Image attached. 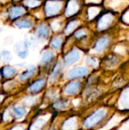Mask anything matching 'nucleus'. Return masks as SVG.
Returning <instances> with one entry per match:
<instances>
[{
  "label": "nucleus",
  "mask_w": 129,
  "mask_h": 130,
  "mask_svg": "<svg viewBox=\"0 0 129 130\" xmlns=\"http://www.w3.org/2000/svg\"><path fill=\"white\" fill-rule=\"evenodd\" d=\"M116 110V107L112 105H102L97 107L83 118L82 128L100 129Z\"/></svg>",
  "instance_id": "obj_1"
},
{
  "label": "nucleus",
  "mask_w": 129,
  "mask_h": 130,
  "mask_svg": "<svg viewBox=\"0 0 129 130\" xmlns=\"http://www.w3.org/2000/svg\"><path fill=\"white\" fill-rule=\"evenodd\" d=\"M120 15L121 14L113 11L104 9L94 21L95 24V32L104 33L113 30L116 27L118 22L120 21Z\"/></svg>",
  "instance_id": "obj_2"
},
{
  "label": "nucleus",
  "mask_w": 129,
  "mask_h": 130,
  "mask_svg": "<svg viewBox=\"0 0 129 130\" xmlns=\"http://www.w3.org/2000/svg\"><path fill=\"white\" fill-rule=\"evenodd\" d=\"M109 31L104 33H98V36L94 39L91 48L87 53L94 54L97 56L106 53L113 45L114 36Z\"/></svg>",
  "instance_id": "obj_3"
},
{
  "label": "nucleus",
  "mask_w": 129,
  "mask_h": 130,
  "mask_svg": "<svg viewBox=\"0 0 129 130\" xmlns=\"http://www.w3.org/2000/svg\"><path fill=\"white\" fill-rule=\"evenodd\" d=\"M86 53V51L79 47L77 44L68 48L66 51L62 53V59L65 67H71L78 63L82 58L84 57Z\"/></svg>",
  "instance_id": "obj_4"
},
{
  "label": "nucleus",
  "mask_w": 129,
  "mask_h": 130,
  "mask_svg": "<svg viewBox=\"0 0 129 130\" xmlns=\"http://www.w3.org/2000/svg\"><path fill=\"white\" fill-rule=\"evenodd\" d=\"M66 0H46L43 5V12L46 18L63 14Z\"/></svg>",
  "instance_id": "obj_5"
},
{
  "label": "nucleus",
  "mask_w": 129,
  "mask_h": 130,
  "mask_svg": "<svg viewBox=\"0 0 129 130\" xmlns=\"http://www.w3.org/2000/svg\"><path fill=\"white\" fill-rule=\"evenodd\" d=\"M84 88V83L81 79L68 80L62 88V94L65 98H75L78 96Z\"/></svg>",
  "instance_id": "obj_6"
},
{
  "label": "nucleus",
  "mask_w": 129,
  "mask_h": 130,
  "mask_svg": "<svg viewBox=\"0 0 129 130\" xmlns=\"http://www.w3.org/2000/svg\"><path fill=\"white\" fill-rule=\"evenodd\" d=\"M92 69L87 65H78L73 66L69 69L64 75V77L67 80L72 79H83L88 78L92 73Z\"/></svg>",
  "instance_id": "obj_7"
},
{
  "label": "nucleus",
  "mask_w": 129,
  "mask_h": 130,
  "mask_svg": "<svg viewBox=\"0 0 129 130\" xmlns=\"http://www.w3.org/2000/svg\"><path fill=\"white\" fill-rule=\"evenodd\" d=\"M84 0H66V4L63 15L67 18L78 16L84 8Z\"/></svg>",
  "instance_id": "obj_8"
},
{
  "label": "nucleus",
  "mask_w": 129,
  "mask_h": 130,
  "mask_svg": "<svg viewBox=\"0 0 129 130\" xmlns=\"http://www.w3.org/2000/svg\"><path fill=\"white\" fill-rule=\"evenodd\" d=\"M65 68L66 67L64 64L62 57V59H59L51 68L48 76V83L50 85H53L59 81L65 75Z\"/></svg>",
  "instance_id": "obj_9"
},
{
  "label": "nucleus",
  "mask_w": 129,
  "mask_h": 130,
  "mask_svg": "<svg viewBox=\"0 0 129 130\" xmlns=\"http://www.w3.org/2000/svg\"><path fill=\"white\" fill-rule=\"evenodd\" d=\"M128 116L129 112H124L116 110L100 129H118V127L120 126L122 122L124 120H125Z\"/></svg>",
  "instance_id": "obj_10"
},
{
  "label": "nucleus",
  "mask_w": 129,
  "mask_h": 130,
  "mask_svg": "<svg viewBox=\"0 0 129 130\" xmlns=\"http://www.w3.org/2000/svg\"><path fill=\"white\" fill-rule=\"evenodd\" d=\"M114 107L117 110L129 112V84L121 89Z\"/></svg>",
  "instance_id": "obj_11"
},
{
  "label": "nucleus",
  "mask_w": 129,
  "mask_h": 130,
  "mask_svg": "<svg viewBox=\"0 0 129 130\" xmlns=\"http://www.w3.org/2000/svg\"><path fill=\"white\" fill-rule=\"evenodd\" d=\"M56 113V112L53 110V112L48 111L44 113L40 114L32 122L29 129H41L44 128V126H46V125H48V123H50V122L53 120Z\"/></svg>",
  "instance_id": "obj_12"
},
{
  "label": "nucleus",
  "mask_w": 129,
  "mask_h": 130,
  "mask_svg": "<svg viewBox=\"0 0 129 130\" xmlns=\"http://www.w3.org/2000/svg\"><path fill=\"white\" fill-rule=\"evenodd\" d=\"M103 6L106 10L121 14L129 6V0H103Z\"/></svg>",
  "instance_id": "obj_13"
},
{
  "label": "nucleus",
  "mask_w": 129,
  "mask_h": 130,
  "mask_svg": "<svg viewBox=\"0 0 129 130\" xmlns=\"http://www.w3.org/2000/svg\"><path fill=\"white\" fill-rule=\"evenodd\" d=\"M84 22H87L85 18H81L79 17V15L68 19L65 27L63 30V34L67 37L71 36L78 28H79L81 26L84 25Z\"/></svg>",
  "instance_id": "obj_14"
},
{
  "label": "nucleus",
  "mask_w": 129,
  "mask_h": 130,
  "mask_svg": "<svg viewBox=\"0 0 129 130\" xmlns=\"http://www.w3.org/2000/svg\"><path fill=\"white\" fill-rule=\"evenodd\" d=\"M83 119L77 114H72L68 116L61 123L60 128L62 129H78L82 128Z\"/></svg>",
  "instance_id": "obj_15"
},
{
  "label": "nucleus",
  "mask_w": 129,
  "mask_h": 130,
  "mask_svg": "<svg viewBox=\"0 0 129 130\" xmlns=\"http://www.w3.org/2000/svg\"><path fill=\"white\" fill-rule=\"evenodd\" d=\"M104 7L103 5H86L84 9V17L88 23H93L98 16L104 11Z\"/></svg>",
  "instance_id": "obj_16"
},
{
  "label": "nucleus",
  "mask_w": 129,
  "mask_h": 130,
  "mask_svg": "<svg viewBox=\"0 0 129 130\" xmlns=\"http://www.w3.org/2000/svg\"><path fill=\"white\" fill-rule=\"evenodd\" d=\"M121 57L119 55L113 52L112 53H108L103 59H101V66H103L105 69H114L116 68L121 62Z\"/></svg>",
  "instance_id": "obj_17"
},
{
  "label": "nucleus",
  "mask_w": 129,
  "mask_h": 130,
  "mask_svg": "<svg viewBox=\"0 0 129 130\" xmlns=\"http://www.w3.org/2000/svg\"><path fill=\"white\" fill-rule=\"evenodd\" d=\"M68 19L63 15L56 16L52 18H49V24L53 34L62 33L63 30L65 27Z\"/></svg>",
  "instance_id": "obj_18"
},
{
  "label": "nucleus",
  "mask_w": 129,
  "mask_h": 130,
  "mask_svg": "<svg viewBox=\"0 0 129 130\" xmlns=\"http://www.w3.org/2000/svg\"><path fill=\"white\" fill-rule=\"evenodd\" d=\"M67 37L62 33L54 34L49 40V46L56 52H62L65 43H66Z\"/></svg>",
  "instance_id": "obj_19"
},
{
  "label": "nucleus",
  "mask_w": 129,
  "mask_h": 130,
  "mask_svg": "<svg viewBox=\"0 0 129 130\" xmlns=\"http://www.w3.org/2000/svg\"><path fill=\"white\" fill-rule=\"evenodd\" d=\"M56 51L52 50L51 47L44 50L41 55L40 60V66L44 68H48L54 62H56Z\"/></svg>",
  "instance_id": "obj_20"
},
{
  "label": "nucleus",
  "mask_w": 129,
  "mask_h": 130,
  "mask_svg": "<svg viewBox=\"0 0 129 130\" xmlns=\"http://www.w3.org/2000/svg\"><path fill=\"white\" fill-rule=\"evenodd\" d=\"M52 32V31L50 28L49 22H41L36 27L35 37L38 39L39 41L46 40L50 37Z\"/></svg>",
  "instance_id": "obj_21"
},
{
  "label": "nucleus",
  "mask_w": 129,
  "mask_h": 130,
  "mask_svg": "<svg viewBox=\"0 0 129 130\" xmlns=\"http://www.w3.org/2000/svg\"><path fill=\"white\" fill-rule=\"evenodd\" d=\"M71 106V101L69 98L62 96L59 99L52 104V109L56 113H65Z\"/></svg>",
  "instance_id": "obj_22"
},
{
  "label": "nucleus",
  "mask_w": 129,
  "mask_h": 130,
  "mask_svg": "<svg viewBox=\"0 0 129 130\" xmlns=\"http://www.w3.org/2000/svg\"><path fill=\"white\" fill-rule=\"evenodd\" d=\"M30 45V41L28 40H25L24 41L16 43L14 49L17 55L21 59H25L29 54V46Z\"/></svg>",
  "instance_id": "obj_23"
},
{
  "label": "nucleus",
  "mask_w": 129,
  "mask_h": 130,
  "mask_svg": "<svg viewBox=\"0 0 129 130\" xmlns=\"http://www.w3.org/2000/svg\"><path fill=\"white\" fill-rule=\"evenodd\" d=\"M48 83V78L43 77L40 78H38L35 82H33L29 87V91L32 94H37L40 92L46 85Z\"/></svg>",
  "instance_id": "obj_24"
},
{
  "label": "nucleus",
  "mask_w": 129,
  "mask_h": 130,
  "mask_svg": "<svg viewBox=\"0 0 129 130\" xmlns=\"http://www.w3.org/2000/svg\"><path fill=\"white\" fill-rule=\"evenodd\" d=\"M87 54L88 55H87L84 57L85 65L90 67L94 70L97 69L99 66H100L101 59H100L99 56L91 54V53H87Z\"/></svg>",
  "instance_id": "obj_25"
},
{
  "label": "nucleus",
  "mask_w": 129,
  "mask_h": 130,
  "mask_svg": "<svg viewBox=\"0 0 129 130\" xmlns=\"http://www.w3.org/2000/svg\"><path fill=\"white\" fill-rule=\"evenodd\" d=\"M26 13V9L22 6H13L8 10V16L11 20L20 18Z\"/></svg>",
  "instance_id": "obj_26"
},
{
  "label": "nucleus",
  "mask_w": 129,
  "mask_h": 130,
  "mask_svg": "<svg viewBox=\"0 0 129 130\" xmlns=\"http://www.w3.org/2000/svg\"><path fill=\"white\" fill-rule=\"evenodd\" d=\"M36 72V67L33 65H31L27 68V69L21 74L19 76V80L21 82H25L30 79Z\"/></svg>",
  "instance_id": "obj_27"
},
{
  "label": "nucleus",
  "mask_w": 129,
  "mask_h": 130,
  "mask_svg": "<svg viewBox=\"0 0 129 130\" xmlns=\"http://www.w3.org/2000/svg\"><path fill=\"white\" fill-rule=\"evenodd\" d=\"M14 26L19 27V28H24V29H29L31 28L33 25V21L32 19L28 18H24L20 20H17L14 22Z\"/></svg>",
  "instance_id": "obj_28"
},
{
  "label": "nucleus",
  "mask_w": 129,
  "mask_h": 130,
  "mask_svg": "<svg viewBox=\"0 0 129 130\" xmlns=\"http://www.w3.org/2000/svg\"><path fill=\"white\" fill-rule=\"evenodd\" d=\"M16 73H17L16 69H14L12 66H4L2 69V75L5 78H13L16 75Z\"/></svg>",
  "instance_id": "obj_29"
},
{
  "label": "nucleus",
  "mask_w": 129,
  "mask_h": 130,
  "mask_svg": "<svg viewBox=\"0 0 129 130\" xmlns=\"http://www.w3.org/2000/svg\"><path fill=\"white\" fill-rule=\"evenodd\" d=\"M12 111L16 119H20V118L24 117L27 113V110L25 108V106L24 107V106H14Z\"/></svg>",
  "instance_id": "obj_30"
},
{
  "label": "nucleus",
  "mask_w": 129,
  "mask_h": 130,
  "mask_svg": "<svg viewBox=\"0 0 129 130\" xmlns=\"http://www.w3.org/2000/svg\"><path fill=\"white\" fill-rule=\"evenodd\" d=\"M42 4L41 0H24V5L27 8H36Z\"/></svg>",
  "instance_id": "obj_31"
},
{
  "label": "nucleus",
  "mask_w": 129,
  "mask_h": 130,
  "mask_svg": "<svg viewBox=\"0 0 129 130\" xmlns=\"http://www.w3.org/2000/svg\"><path fill=\"white\" fill-rule=\"evenodd\" d=\"M38 101V98L37 96H28L27 97L24 101H23V104L25 106V107H33L34 106Z\"/></svg>",
  "instance_id": "obj_32"
},
{
  "label": "nucleus",
  "mask_w": 129,
  "mask_h": 130,
  "mask_svg": "<svg viewBox=\"0 0 129 130\" xmlns=\"http://www.w3.org/2000/svg\"><path fill=\"white\" fill-rule=\"evenodd\" d=\"M12 56L11 53L7 50H3L0 52V62H8L11 60Z\"/></svg>",
  "instance_id": "obj_33"
},
{
  "label": "nucleus",
  "mask_w": 129,
  "mask_h": 130,
  "mask_svg": "<svg viewBox=\"0 0 129 130\" xmlns=\"http://www.w3.org/2000/svg\"><path fill=\"white\" fill-rule=\"evenodd\" d=\"M120 22L125 26H129V6L121 14Z\"/></svg>",
  "instance_id": "obj_34"
},
{
  "label": "nucleus",
  "mask_w": 129,
  "mask_h": 130,
  "mask_svg": "<svg viewBox=\"0 0 129 130\" xmlns=\"http://www.w3.org/2000/svg\"><path fill=\"white\" fill-rule=\"evenodd\" d=\"M117 129L129 130V116L122 122V123L120 124V126L118 127Z\"/></svg>",
  "instance_id": "obj_35"
},
{
  "label": "nucleus",
  "mask_w": 129,
  "mask_h": 130,
  "mask_svg": "<svg viewBox=\"0 0 129 130\" xmlns=\"http://www.w3.org/2000/svg\"><path fill=\"white\" fill-rule=\"evenodd\" d=\"M84 5H103V0H84Z\"/></svg>",
  "instance_id": "obj_36"
},
{
  "label": "nucleus",
  "mask_w": 129,
  "mask_h": 130,
  "mask_svg": "<svg viewBox=\"0 0 129 130\" xmlns=\"http://www.w3.org/2000/svg\"><path fill=\"white\" fill-rule=\"evenodd\" d=\"M24 128H25V127H24V126H16L13 127L12 129H24Z\"/></svg>",
  "instance_id": "obj_37"
},
{
  "label": "nucleus",
  "mask_w": 129,
  "mask_h": 130,
  "mask_svg": "<svg viewBox=\"0 0 129 130\" xmlns=\"http://www.w3.org/2000/svg\"><path fill=\"white\" fill-rule=\"evenodd\" d=\"M2 95H0V102L2 101Z\"/></svg>",
  "instance_id": "obj_38"
},
{
  "label": "nucleus",
  "mask_w": 129,
  "mask_h": 130,
  "mask_svg": "<svg viewBox=\"0 0 129 130\" xmlns=\"http://www.w3.org/2000/svg\"><path fill=\"white\" fill-rule=\"evenodd\" d=\"M14 1H16V2H18V1H20V0H14Z\"/></svg>",
  "instance_id": "obj_39"
},
{
  "label": "nucleus",
  "mask_w": 129,
  "mask_h": 130,
  "mask_svg": "<svg viewBox=\"0 0 129 130\" xmlns=\"http://www.w3.org/2000/svg\"><path fill=\"white\" fill-rule=\"evenodd\" d=\"M0 79H1V74H0Z\"/></svg>",
  "instance_id": "obj_40"
},
{
  "label": "nucleus",
  "mask_w": 129,
  "mask_h": 130,
  "mask_svg": "<svg viewBox=\"0 0 129 130\" xmlns=\"http://www.w3.org/2000/svg\"><path fill=\"white\" fill-rule=\"evenodd\" d=\"M1 30H1V29H0V31H1Z\"/></svg>",
  "instance_id": "obj_41"
}]
</instances>
